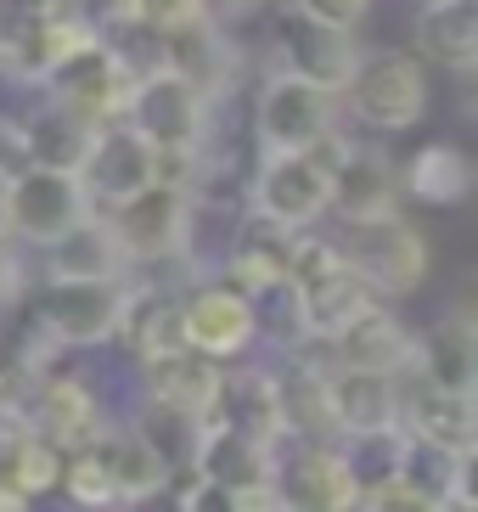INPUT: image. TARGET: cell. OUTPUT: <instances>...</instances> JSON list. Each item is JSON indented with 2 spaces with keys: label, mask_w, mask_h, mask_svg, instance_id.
Masks as SVG:
<instances>
[{
  "label": "cell",
  "mask_w": 478,
  "mask_h": 512,
  "mask_svg": "<svg viewBox=\"0 0 478 512\" xmlns=\"http://www.w3.org/2000/svg\"><path fill=\"white\" fill-rule=\"evenodd\" d=\"M192 197H197L192 186L158 175L135 197L102 209L124 259H130V271H141V265H186L180 254H186V231H192Z\"/></svg>",
  "instance_id": "ba28073f"
},
{
  "label": "cell",
  "mask_w": 478,
  "mask_h": 512,
  "mask_svg": "<svg viewBox=\"0 0 478 512\" xmlns=\"http://www.w3.org/2000/svg\"><path fill=\"white\" fill-rule=\"evenodd\" d=\"M276 501L304 512H355L360 501V462L344 439H282L270 467Z\"/></svg>",
  "instance_id": "9c48e42d"
},
{
  "label": "cell",
  "mask_w": 478,
  "mask_h": 512,
  "mask_svg": "<svg viewBox=\"0 0 478 512\" xmlns=\"http://www.w3.org/2000/svg\"><path fill=\"white\" fill-rule=\"evenodd\" d=\"M197 6H203V17H214V23H225V29H231V23H237V17L259 12V6H265V0H197Z\"/></svg>",
  "instance_id": "e575fe53"
},
{
  "label": "cell",
  "mask_w": 478,
  "mask_h": 512,
  "mask_svg": "<svg viewBox=\"0 0 478 512\" xmlns=\"http://www.w3.org/2000/svg\"><path fill=\"white\" fill-rule=\"evenodd\" d=\"M214 422H225V428L259 439V445H282L287 422H282V389H276V372L225 361V383H220V400H214Z\"/></svg>",
  "instance_id": "44dd1931"
},
{
  "label": "cell",
  "mask_w": 478,
  "mask_h": 512,
  "mask_svg": "<svg viewBox=\"0 0 478 512\" xmlns=\"http://www.w3.org/2000/svg\"><path fill=\"white\" fill-rule=\"evenodd\" d=\"M164 175V152L152 147L130 119H113V124H96L85 158H79V181H85L90 203L96 209H113L124 197H135L141 186H152Z\"/></svg>",
  "instance_id": "4fadbf2b"
},
{
  "label": "cell",
  "mask_w": 478,
  "mask_h": 512,
  "mask_svg": "<svg viewBox=\"0 0 478 512\" xmlns=\"http://www.w3.org/2000/svg\"><path fill=\"white\" fill-rule=\"evenodd\" d=\"M400 192L428 209H462L473 197V158L456 141H428L400 164Z\"/></svg>",
  "instance_id": "83f0119b"
},
{
  "label": "cell",
  "mask_w": 478,
  "mask_h": 512,
  "mask_svg": "<svg viewBox=\"0 0 478 512\" xmlns=\"http://www.w3.org/2000/svg\"><path fill=\"white\" fill-rule=\"evenodd\" d=\"M45 91L57 96L68 113H79L85 124H113V119H124V107H130L135 68L107 46V40H96V46H85L79 57L62 62L57 74L45 79Z\"/></svg>",
  "instance_id": "2e32d148"
},
{
  "label": "cell",
  "mask_w": 478,
  "mask_h": 512,
  "mask_svg": "<svg viewBox=\"0 0 478 512\" xmlns=\"http://www.w3.org/2000/svg\"><path fill=\"white\" fill-rule=\"evenodd\" d=\"M327 355H332L338 366H360V372H389V377H394L405 361H411V355H417V332L394 316L389 299H372V304H366V310H360V316L327 344Z\"/></svg>",
  "instance_id": "7402d4cb"
},
{
  "label": "cell",
  "mask_w": 478,
  "mask_h": 512,
  "mask_svg": "<svg viewBox=\"0 0 478 512\" xmlns=\"http://www.w3.org/2000/svg\"><path fill=\"white\" fill-rule=\"evenodd\" d=\"M394 394H400V434L473 451V439H478V394L445 389V383H434L417 361H405L400 372H394Z\"/></svg>",
  "instance_id": "9a60e30c"
},
{
  "label": "cell",
  "mask_w": 478,
  "mask_h": 512,
  "mask_svg": "<svg viewBox=\"0 0 478 512\" xmlns=\"http://www.w3.org/2000/svg\"><path fill=\"white\" fill-rule=\"evenodd\" d=\"M417 6H428V0H417Z\"/></svg>",
  "instance_id": "d590c367"
},
{
  "label": "cell",
  "mask_w": 478,
  "mask_h": 512,
  "mask_svg": "<svg viewBox=\"0 0 478 512\" xmlns=\"http://www.w3.org/2000/svg\"><path fill=\"white\" fill-rule=\"evenodd\" d=\"M124 119L164 152V158H186V152H209L214 96H203L186 74H175L169 62H158L147 74H135Z\"/></svg>",
  "instance_id": "5b68a950"
},
{
  "label": "cell",
  "mask_w": 478,
  "mask_h": 512,
  "mask_svg": "<svg viewBox=\"0 0 478 512\" xmlns=\"http://www.w3.org/2000/svg\"><path fill=\"white\" fill-rule=\"evenodd\" d=\"M220 383H225V366L214 361V355H203V349H192V344L141 361V394L169 400V406H186V411H203V417H214Z\"/></svg>",
  "instance_id": "cb8c5ba5"
},
{
  "label": "cell",
  "mask_w": 478,
  "mask_h": 512,
  "mask_svg": "<svg viewBox=\"0 0 478 512\" xmlns=\"http://www.w3.org/2000/svg\"><path fill=\"white\" fill-rule=\"evenodd\" d=\"M360 34L344 29V23H321V17H304L287 6V23H282V40H276V68H293L299 79L321 85V91H344L349 74H355L360 62Z\"/></svg>",
  "instance_id": "e0dca14e"
},
{
  "label": "cell",
  "mask_w": 478,
  "mask_h": 512,
  "mask_svg": "<svg viewBox=\"0 0 478 512\" xmlns=\"http://www.w3.org/2000/svg\"><path fill=\"white\" fill-rule=\"evenodd\" d=\"M411 40H417V57L439 62L450 74H473L478 68V0H428V6H417Z\"/></svg>",
  "instance_id": "484cf974"
},
{
  "label": "cell",
  "mask_w": 478,
  "mask_h": 512,
  "mask_svg": "<svg viewBox=\"0 0 478 512\" xmlns=\"http://www.w3.org/2000/svg\"><path fill=\"white\" fill-rule=\"evenodd\" d=\"M17 411H23V422H29L45 445H57L62 456L79 451V445L107 422L96 389H90L79 372H62V366L34 372L29 383H23V394H17Z\"/></svg>",
  "instance_id": "7c38bea8"
},
{
  "label": "cell",
  "mask_w": 478,
  "mask_h": 512,
  "mask_svg": "<svg viewBox=\"0 0 478 512\" xmlns=\"http://www.w3.org/2000/svg\"><path fill=\"white\" fill-rule=\"evenodd\" d=\"M124 17L141 23V29H152V34H175L192 17H203V6L197 0H124Z\"/></svg>",
  "instance_id": "1f68e13d"
},
{
  "label": "cell",
  "mask_w": 478,
  "mask_h": 512,
  "mask_svg": "<svg viewBox=\"0 0 478 512\" xmlns=\"http://www.w3.org/2000/svg\"><path fill=\"white\" fill-rule=\"evenodd\" d=\"M327 169H332V203L327 220H377V214H400V164L389 147L377 141H344V130L327 141Z\"/></svg>",
  "instance_id": "8fae6325"
},
{
  "label": "cell",
  "mask_w": 478,
  "mask_h": 512,
  "mask_svg": "<svg viewBox=\"0 0 478 512\" xmlns=\"http://www.w3.org/2000/svg\"><path fill=\"white\" fill-rule=\"evenodd\" d=\"M180 338L214 361H242L259 344L254 332V304L231 282H192L180 293Z\"/></svg>",
  "instance_id": "5bb4252c"
},
{
  "label": "cell",
  "mask_w": 478,
  "mask_h": 512,
  "mask_svg": "<svg viewBox=\"0 0 478 512\" xmlns=\"http://www.w3.org/2000/svg\"><path fill=\"white\" fill-rule=\"evenodd\" d=\"M169 462L135 434L130 422H102L79 451L62 456L57 490L74 507H141L169 490Z\"/></svg>",
  "instance_id": "6da1fadb"
},
{
  "label": "cell",
  "mask_w": 478,
  "mask_h": 512,
  "mask_svg": "<svg viewBox=\"0 0 478 512\" xmlns=\"http://www.w3.org/2000/svg\"><path fill=\"white\" fill-rule=\"evenodd\" d=\"M23 299V265H17V242L0 231V310H12Z\"/></svg>",
  "instance_id": "836d02e7"
},
{
  "label": "cell",
  "mask_w": 478,
  "mask_h": 512,
  "mask_svg": "<svg viewBox=\"0 0 478 512\" xmlns=\"http://www.w3.org/2000/svg\"><path fill=\"white\" fill-rule=\"evenodd\" d=\"M164 62L192 79L203 96H225L242 74V51L231 46L225 23H214V17H192L186 29L164 34Z\"/></svg>",
  "instance_id": "603a6c76"
},
{
  "label": "cell",
  "mask_w": 478,
  "mask_h": 512,
  "mask_svg": "<svg viewBox=\"0 0 478 512\" xmlns=\"http://www.w3.org/2000/svg\"><path fill=\"white\" fill-rule=\"evenodd\" d=\"M287 6L304 17H321V23H344V29H360L372 12V0H287Z\"/></svg>",
  "instance_id": "d6a6232c"
},
{
  "label": "cell",
  "mask_w": 478,
  "mask_h": 512,
  "mask_svg": "<svg viewBox=\"0 0 478 512\" xmlns=\"http://www.w3.org/2000/svg\"><path fill=\"white\" fill-rule=\"evenodd\" d=\"M90 214H96V203H90L79 169L17 164L0 181V231L17 248H51Z\"/></svg>",
  "instance_id": "3957f363"
},
{
  "label": "cell",
  "mask_w": 478,
  "mask_h": 512,
  "mask_svg": "<svg viewBox=\"0 0 478 512\" xmlns=\"http://www.w3.org/2000/svg\"><path fill=\"white\" fill-rule=\"evenodd\" d=\"M90 136H96V124H85L79 113H68L51 91L34 96L29 113H17V147H23V164L79 169Z\"/></svg>",
  "instance_id": "d4e9b609"
},
{
  "label": "cell",
  "mask_w": 478,
  "mask_h": 512,
  "mask_svg": "<svg viewBox=\"0 0 478 512\" xmlns=\"http://www.w3.org/2000/svg\"><path fill=\"white\" fill-rule=\"evenodd\" d=\"M327 406H332V434L338 439H389L400 434V394H394L389 372H360V366H338L327 372Z\"/></svg>",
  "instance_id": "ac0fdd59"
},
{
  "label": "cell",
  "mask_w": 478,
  "mask_h": 512,
  "mask_svg": "<svg viewBox=\"0 0 478 512\" xmlns=\"http://www.w3.org/2000/svg\"><path fill=\"white\" fill-rule=\"evenodd\" d=\"M411 361L434 377V383H445V389L478 394V327H473V310H467V304H450L445 316L417 338V355H411Z\"/></svg>",
  "instance_id": "4316f807"
},
{
  "label": "cell",
  "mask_w": 478,
  "mask_h": 512,
  "mask_svg": "<svg viewBox=\"0 0 478 512\" xmlns=\"http://www.w3.org/2000/svg\"><path fill=\"white\" fill-rule=\"evenodd\" d=\"M124 310H130V276H45L34 321L74 355V349L113 344Z\"/></svg>",
  "instance_id": "52a82bcc"
},
{
  "label": "cell",
  "mask_w": 478,
  "mask_h": 512,
  "mask_svg": "<svg viewBox=\"0 0 478 512\" xmlns=\"http://www.w3.org/2000/svg\"><path fill=\"white\" fill-rule=\"evenodd\" d=\"M344 119L372 136H405L428 119V74L411 51H360L349 85L338 91Z\"/></svg>",
  "instance_id": "277c9868"
},
{
  "label": "cell",
  "mask_w": 478,
  "mask_h": 512,
  "mask_svg": "<svg viewBox=\"0 0 478 512\" xmlns=\"http://www.w3.org/2000/svg\"><path fill=\"white\" fill-rule=\"evenodd\" d=\"M209 422L203 411H186V406H169V400H152V394H141V406H135L130 428L141 439H147L152 451L169 462V473H192L197 451H203V439H209Z\"/></svg>",
  "instance_id": "f1b7e54d"
},
{
  "label": "cell",
  "mask_w": 478,
  "mask_h": 512,
  "mask_svg": "<svg viewBox=\"0 0 478 512\" xmlns=\"http://www.w3.org/2000/svg\"><path fill=\"white\" fill-rule=\"evenodd\" d=\"M338 130H344L338 96L310 85V79H299L293 68H276V74L259 85V96H254L259 152H321Z\"/></svg>",
  "instance_id": "8992f818"
},
{
  "label": "cell",
  "mask_w": 478,
  "mask_h": 512,
  "mask_svg": "<svg viewBox=\"0 0 478 512\" xmlns=\"http://www.w3.org/2000/svg\"><path fill=\"white\" fill-rule=\"evenodd\" d=\"M332 203V169L327 152H259L254 181H248V209L276 220L287 231H310L327 220Z\"/></svg>",
  "instance_id": "30bf717a"
},
{
  "label": "cell",
  "mask_w": 478,
  "mask_h": 512,
  "mask_svg": "<svg viewBox=\"0 0 478 512\" xmlns=\"http://www.w3.org/2000/svg\"><path fill=\"white\" fill-rule=\"evenodd\" d=\"M349 271L372 287L377 299H411L428 271H434V248L405 214H377V220H321Z\"/></svg>",
  "instance_id": "7a4b0ae2"
},
{
  "label": "cell",
  "mask_w": 478,
  "mask_h": 512,
  "mask_svg": "<svg viewBox=\"0 0 478 512\" xmlns=\"http://www.w3.org/2000/svg\"><path fill=\"white\" fill-rule=\"evenodd\" d=\"M389 445H394L389 462L434 501V512H467L478 501L473 496V451L434 445V439H417V434H394Z\"/></svg>",
  "instance_id": "d6986e66"
},
{
  "label": "cell",
  "mask_w": 478,
  "mask_h": 512,
  "mask_svg": "<svg viewBox=\"0 0 478 512\" xmlns=\"http://www.w3.org/2000/svg\"><path fill=\"white\" fill-rule=\"evenodd\" d=\"M248 304H254V332L259 344H276V349H299L310 332H304V304H299V287H293V276H282V282L259 287V293H248Z\"/></svg>",
  "instance_id": "4dcf8cb0"
},
{
  "label": "cell",
  "mask_w": 478,
  "mask_h": 512,
  "mask_svg": "<svg viewBox=\"0 0 478 512\" xmlns=\"http://www.w3.org/2000/svg\"><path fill=\"white\" fill-rule=\"evenodd\" d=\"M45 276H130V259H124V248L102 209L90 214V220H79L62 242L45 248Z\"/></svg>",
  "instance_id": "f546056e"
},
{
  "label": "cell",
  "mask_w": 478,
  "mask_h": 512,
  "mask_svg": "<svg viewBox=\"0 0 478 512\" xmlns=\"http://www.w3.org/2000/svg\"><path fill=\"white\" fill-rule=\"evenodd\" d=\"M293 242H299V231H287V226H276V220L248 209L231 226V237H225V254H220L225 282L242 287V293H259V287L282 282L293 271Z\"/></svg>",
  "instance_id": "ffe728a7"
}]
</instances>
